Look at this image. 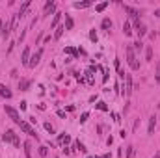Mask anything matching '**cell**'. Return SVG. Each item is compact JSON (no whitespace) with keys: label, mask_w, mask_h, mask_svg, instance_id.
Returning <instances> with one entry per match:
<instances>
[{"label":"cell","mask_w":160,"mask_h":158,"mask_svg":"<svg viewBox=\"0 0 160 158\" xmlns=\"http://www.w3.org/2000/svg\"><path fill=\"white\" fill-rule=\"evenodd\" d=\"M127 63H128V67H130L132 71L140 69V61H138V58H136V52H134L132 47H127Z\"/></svg>","instance_id":"cell-1"},{"label":"cell","mask_w":160,"mask_h":158,"mask_svg":"<svg viewBox=\"0 0 160 158\" xmlns=\"http://www.w3.org/2000/svg\"><path fill=\"white\" fill-rule=\"evenodd\" d=\"M4 112H6L7 115H9V119L13 121L15 125H19V126H21L22 119H21V115H19V112H17V110H15V108H11V106H7V104H6V106H4Z\"/></svg>","instance_id":"cell-2"},{"label":"cell","mask_w":160,"mask_h":158,"mask_svg":"<svg viewBox=\"0 0 160 158\" xmlns=\"http://www.w3.org/2000/svg\"><path fill=\"white\" fill-rule=\"evenodd\" d=\"M130 93H132V76L128 73H125V84H123V91H121V95L130 97Z\"/></svg>","instance_id":"cell-3"},{"label":"cell","mask_w":160,"mask_h":158,"mask_svg":"<svg viewBox=\"0 0 160 158\" xmlns=\"http://www.w3.org/2000/svg\"><path fill=\"white\" fill-rule=\"evenodd\" d=\"M41 56H43V49H39L36 54H32V56H30V63H28V67H30V69H34V67H36L37 63H39Z\"/></svg>","instance_id":"cell-4"},{"label":"cell","mask_w":160,"mask_h":158,"mask_svg":"<svg viewBox=\"0 0 160 158\" xmlns=\"http://www.w3.org/2000/svg\"><path fill=\"white\" fill-rule=\"evenodd\" d=\"M21 130H22V132H26L28 136H32V138H36V140H37V134H36V130L32 128V125H30V123L22 121V123H21Z\"/></svg>","instance_id":"cell-5"},{"label":"cell","mask_w":160,"mask_h":158,"mask_svg":"<svg viewBox=\"0 0 160 158\" xmlns=\"http://www.w3.org/2000/svg\"><path fill=\"white\" fill-rule=\"evenodd\" d=\"M56 11V2H52V0H49V2L45 4V7H43V13L45 15H50Z\"/></svg>","instance_id":"cell-6"},{"label":"cell","mask_w":160,"mask_h":158,"mask_svg":"<svg viewBox=\"0 0 160 158\" xmlns=\"http://www.w3.org/2000/svg\"><path fill=\"white\" fill-rule=\"evenodd\" d=\"M123 7H125V11H127L132 19H134V22L140 21V11H138V9H134V7H130V6H123Z\"/></svg>","instance_id":"cell-7"},{"label":"cell","mask_w":160,"mask_h":158,"mask_svg":"<svg viewBox=\"0 0 160 158\" xmlns=\"http://www.w3.org/2000/svg\"><path fill=\"white\" fill-rule=\"evenodd\" d=\"M134 28H136V32H138V35H140V37H143V35L147 34L145 24H143V22H140V21H136V22H134Z\"/></svg>","instance_id":"cell-8"},{"label":"cell","mask_w":160,"mask_h":158,"mask_svg":"<svg viewBox=\"0 0 160 158\" xmlns=\"http://www.w3.org/2000/svg\"><path fill=\"white\" fill-rule=\"evenodd\" d=\"M21 61H22V65H26V67H28V63H30V47H26V49L22 50Z\"/></svg>","instance_id":"cell-9"},{"label":"cell","mask_w":160,"mask_h":158,"mask_svg":"<svg viewBox=\"0 0 160 158\" xmlns=\"http://www.w3.org/2000/svg\"><path fill=\"white\" fill-rule=\"evenodd\" d=\"M13 138H15V132H13V130H6V132L2 134V140L6 141V143H13Z\"/></svg>","instance_id":"cell-10"},{"label":"cell","mask_w":160,"mask_h":158,"mask_svg":"<svg viewBox=\"0 0 160 158\" xmlns=\"http://www.w3.org/2000/svg\"><path fill=\"white\" fill-rule=\"evenodd\" d=\"M0 97H4V99H11V97H13V93H11L4 84H0Z\"/></svg>","instance_id":"cell-11"},{"label":"cell","mask_w":160,"mask_h":158,"mask_svg":"<svg viewBox=\"0 0 160 158\" xmlns=\"http://www.w3.org/2000/svg\"><path fill=\"white\" fill-rule=\"evenodd\" d=\"M155 126H157V117L151 115V117H149V126H147V132H149V136H151V134H155Z\"/></svg>","instance_id":"cell-12"},{"label":"cell","mask_w":160,"mask_h":158,"mask_svg":"<svg viewBox=\"0 0 160 158\" xmlns=\"http://www.w3.org/2000/svg\"><path fill=\"white\" fill-rule=\"evenodd\" d=\"M9 34H11V26H9V22H6L4 28H2V39H7V37H9Z\"/></svg>","instance_id":"cell-13"},{"label":"cell","mask_w":160,"mask_h":158,"mask_svg":"<svg viewBox=\"0 0 160 158\" xmlns=\"http://www.w3.org/2000/svg\"><path fill=\"white\" fill-rule=\"evenodd\" d=\"M28 7H30V0H26V2H24V4H22V6H21V9L17 11V13H19V17H24V13H26V11H28Z\"/></svg>","instance_id":"cell-14"},{"label":"cell","mask_w":160,"mask_h":158,"mask_svg":"<svg viewBox=\"0 0 160 158\" xmlns=\"http://www.w3.org/2000/svg\"><path fill=\"white\" fill-rule=\"evenodd\" d=\"M30 86H32V82H30V80H21V82H19V89H21V91H28Z\"/></svg>","instance_id":"cell-15"},{"label":"cell","mask_w":160,"mask_h":158,"mask_svg":"<svg viewBox=\"0 0 160 158\" xmlns=\"http://www.w3.org/2000/svg\"><path fill=\"white\" fill-rule=\"evenodd\" d=\"M24 155H26V158H32V143L30 141H24Z\"/></svg>","instance_id":"cell-16"},{"label":"cell","mask_w":160,"mask_h":158,"mask_svg":"<svg viewBox=\"0 0 160 158\" xmlns=\"http://www.w3.org/2000/svg\"><path fill=\"white\" fill-rule=\"evenodd\" d=\"M101 26H103V30L110 32V30H112V21H110L108 17H104V19H103V24H101Z\"/></svg>","instance_id":"cell-17"},{"label":"cell","mask_w":160,"mask_h":158,"mask_svg":"<svg viewBox=\"0 0 160 158\" xmlns=\"http://www.w3.org/2000/svg\"><path fill=\"white\" fill-rule=\"evenodd\" d=\"M123 34L127 35V37H128V35H132V28H130V22H128V21L123 22Z\"/></svg>","instance_id":"cell-18"},{"label":"cell","mask_w":160,"mask_h":158,"mask_svg":"<svg viewBox=\"0 0 160 158\" xmlns=\"http://www.w3.org/2000/svg\"><path fill=\"white\" fill-rule=\"evenodd\" d=\"M73 26H75V21L69 15H65V30H73Z\"/></svg>","instance_id":"cell-19"},{"label":"cell","mask_w":160,"mask_h":158,"mask_svg":"<svg viewBox=\"0 0 160 158\" xmlns=\"http://www.w3.org/2000/svg\"><path fill=\"white\" fill-rule=\"evenodd\" d=\"M60 19H61V13H54V19H52V22H50V28H56L58 22H60Z\"/></svg>","instance_id":"cell-20"},{"label":"cell","mask_w":160,"mask_h":158,"mask_svg":"<svg viewBox=\"0 0 160 158\" xmlns=\"http://www.w3.org/2000/svg\"><path fill=\"white\" fill-rule=\"evenodd\" d=\"M89 6H91V2H89V0H88V2H75V7H76V9H84V7H89Z\"/></svg>","instance_id":"cell-21"},{"label":"cell","mask_w":160,"mask_h":158,"mask_svg":"<svg viewBox=\"0 0 160 158\" xmlns=\"http://www.w3.org/2000/svg\"><path fill=\"white\" fill-rule=\"evenodd\" d=\"M63 30H65V26H58L56 32H54V39H60L63 35Z\"/></svg>","instance_id":"cell-22"},{"label":"cell","mask_w":160,"mask_h":158,"mask_svg":"<svg viewBox=\"0 0 160 158\" xmlns=\"http://www.w3.org/2000/svg\"><path fill=\"white\" fill-rule=\"evenodd\" d=\"M145 60L147 61H153V49H151V47H147V49H145Z\"/></svg>","instance_id":"cell-23"},{"label":"cell","mask_w":160,"mask_h":158,"mask_svg":"<svg viewBox=\"0 0 160 158\" xmlns=\"http://www.w3.org/2000/svg\"><path fill=\"white\" fill-rule=\"evenodd\" d=\"M106 7H108V2H101V4H97V6H95V11H99V13H101V11H104Z\"/></svg>","instance_id":"cell-24"},{"label":"cell","mask_w":160,"mask_h":158,"mask_svg":"<svg viewBox=\"0 0 160 158\" xmlns=\"http://www.w3.org/2000/svg\"><path fill=\"white\" fill-rule=\"evenodd\" d=\"M155 80H157V84L160 86V63H157V73H155Z\"/></svg>","instance_id":"cell-25"},{"label":"cell","mask_w":160,"mask_h":158,"mask_svg":"<svg viewBox=\"0 0 160 158\" xmlns=\"http://www.w3.org/2000/svg\"><path fill=\"white\" fill-rule=\"evenodd\" d=\"M37 153H39V156H47V155H49V151H47L45 145H41V147L37 149Z\"/></svg>","instance_id":"cell-26"},{"label":"cell","mask_w":160,"mask_h":158,"mask_svg":"<svg viewBox=\"0 0 160 158\" xmlns=\"http://www.w3.org/2000/svg\"><path fill=\"white\" fill-rule=\"evenodd\" d=\"M75 149H78L80 153H86V147H84V145L80 143V141H75Z\"/></svg>","instance_id":"cell-27"},{"label":"cell","mask_w":160,"mask_h":158,"mask_svg":"<svg viewBox=\"0 0 160 158\" xmlns=\"http://www.w3.org/2000/svg\"><path fill=\"white\" fill-rule=\"evenodd\" d=\"M132 156H134V147L130 145V147L127 149V158H132Z\"/></svg>","instance_id":"cell-28"},{"label":"cell","mask_w":160,"mask_h":158,"mask_svg":"<svg viewBox=\"0 0 160 158\" xmlns=\"http://www.w3.org/2000/svg\"><path fill=\"white\" fill-rule=\"evenodd\" d=\"M45 130H47V132H50V134H54V126L50 123H45Z\"/></svg>","instance_id":"cell-29"},{"label":"cell","mask_w":160,"mask_h":158,"mask_svg":"<svg viewBox=\"0 0 160 158\" xmlns=\"http://www.w3.org/2000/svg\"><path fill=\"white\" fill-rule=\"evenodd\" d=\"M97 108H99V110H103V112H106V110H108V106H106V102H99V104H97Z\"/></svg>","instance_id":"cell-30"},{"label":"cell","mask_w":160,"mask_h":158,"mask_svg":"<svg viewBox=\"0 0 160 158\" xmlns=\"http://www.w3.org/2000/svg\"><path fill=\"white\" fill-rule=\"evenodd\" d=\"M89 39H91L93 43L97 41V32H95V30H91V32H89Z\"/></svg>","instance_id":"cell-31"},{"label":"cell","mask_w":160,"mask_h":158,"mask_svg":"<svg viewBox=\"0 0 160 158\" xmlns=\"http://www.w3.org/2000/svg\"><path fill=\"white\" fill-rule=\"evenodd\" d=\"M132 49H136V50H142V49H143V43H142V41H136Z\"/></svg>","instance_id":"cell-32"},{"label":"cell","mask_w":160,"mask_h":158,"mask_svg":"<svg viewBox=\"0 0 160 158\" xmlns=\"http://www.w3.org/2000/svg\"><path fill=\"white\" fill-rule=\"evenodd\" d=\"M86 121H88V113H82L80 115V123H86Z\"/></svg>","instance_id":"cell-33"},{"label":"cell","mask_w":160,"mask_h":158,"mask_svg":"<svg viewBox=\"0 0 160 158\" xmlns=\"http://www.w3.org/2000/svg\"><path fill=\"white\" fill-rule=\"evenodd\" d=\"M65 52H67V54H76V50L71 49V47H67V49H65Z\"/></svg>","instance_id":"cell-34"},{"label":"cell","mask_w":160,"mask_h":158,"mask_svg":"<svg viewBox=\"0 0 160 158\" xmlns=\"http://www.w3.org/2000/svg\"><path fill=\"white\" fill-rule=\"evenodd\" d=\"M106 80H108V71L104 69V76H103V82H106Z\"/></svg>","instance_id":"cell-35"},{"label":"cell","mask_w":160,"mask_h":158,"mask_svg":"<svg viewBox=\"0 0 160 158\" xmlns=\"http://www.w3.org/2000/svg\"><path fill=\"white\" fill-rule=\"evenodd\" d=\"M2 28H4V21L0 19V37H2Z\"/></svg>","instance_id":"cell-36"},{"label":"cell","mask_w":160,"mask_h":158,"mask_svg":"<svg viewBox=\"0 0 160 158\" xmlns=\"http://www.w3.org/2000/svg\"><path fill=\"white\" fill-rule=\"evenodd\" d=\"M155 15H157V17H160V9H157V11H155Z\"/></svg>","instance_id":"cell-37"},{"label":"cell","mask_w":160,"mask_h":158,"mask_svg":"<svg viewBox=\"0 0 160 158\" xmlns=\"http://www.w3.org/2000/svg\"><path fill=\"white\" fill-rule=\"evenodd\" d=\"M155 158H160V153H157V155H155Z\"/></svg>","instance_id":"cell-38"},{"label":"cell","mask_w":160,"mask_h":158,"mask_svg":"<svg viewBox=\"0 0 160 158\" xmlns=\"http://www.w3.org/2000/svg\"><path fill=\"white\" fill-rule=\"evenodd\" d=\"M88 158H93V156H88Z\"/></svg>","instance_id":"cell-39"}]
</instances>
